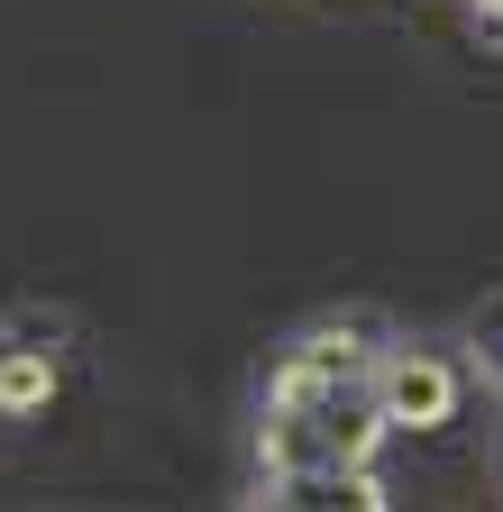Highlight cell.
Segmentation results:
<instances>
[{"mask_svg":"<svg viewBox=\"0 0 503 512\" xmlns=\"http://www.w3.org/2000/svg\"><path fill=\"white\" fill-rule=\"evenodd\" d=\"M55 394V357L46 348H0V421H28Z\"/></svg>","mask_w":503,"mask_h":512,"instance_id":"obj_2","label":"cell"},{"mask_svg":"<svg viewBox=\"0 0 503 512\" xmlns=\"http://www.w3.org/2000/svg\"><path fill=\"white\" fill-rule=\"evenodd\" d=\"M375 412H385V430H439V421H458V366L430 357V348H394L385 366H375Z\"/></svg>","mask_w":503,"mask_h":512,"instance_id":"obj_1","label":"cell"},{"mask_svg":"<svg viewBox=\"0 0 503 512\" xmlns=\"http://www.w3.org/2000/svg\"><path fill=\"white\" fill-rule=\"evenodd\" d=\"M476 366L503 384V302H494V311H476Z\"/></svg>","mask_w":503,"mask_h":512,"instance_id":"obj_3","label":"cell"}]
</instances>
